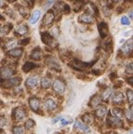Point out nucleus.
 <instances>
[{
	"mask_svg": "<svg viewBox=\"0 0 133 134\" xmlns=\"http://www.w3.org/2000/svg\"><path fill=\"white\" fill-rule=\"evenodd\" d=\"M20 83V79L18 77L11 78L8 80H2L0 81V86L4 87V88H10V87L18 86Z\"/></svg>",
	"mask_w": 133,
	"mask_h": 134,
	"instance_id": "1",
	"label": "nucleus"
},
{
	"mask_svg": "<svg viewBox=\"0 0 133 134\" xmlns=\"http://www.w3.org/2000/svg\"><path fill=\"white\" fill-rule=\"evenodd\" d=\"M107 124L112 128H122L123 127V122L121 119L112 115H108L107 118Z\"/></svg>",
	"mask_w": 133,
	"mask_h": 134,
	"instance_id": "2",
	"label": "nucleus"
},
{
	"mask_svg": "<svg viewBox=\"0 0 133 134\" xmlns=\"http://www.w3.org/2000/svg\"><path fill=\"white\" fill-rule=\"evenodd\" d=\"M53 88L55 90L56 93H63L65 92V89H66V86H65L64 82L61 81L60 80H56L53 83Z\"/></svg>",
	"mask_w": 133,
	"mask_h": 134,
	"instance_id": "3",
	"label": "nucleus"
},
{
	"mask_svg": "<svg viewBox=\"0 0 133 134\" xmlns=\"http://www.w3.org/2000/svg\"><path fill=\"white\" fill-rule=\"evenodd\" d=\"M13 116H14V118H15L17 121H20L22 120L26 116V113H25V110L22 109L21 107H17V108L14 110L13 112Z\"/></svg>",
	"mask_w": 133,
	"mask_h": 134,
	"instance_id": "4",
	"label": "nucleus"
},
{
	"mask_svg": "<svg viewBox=\"0 0 133 134\" xmlns=\"http://www.w3.org/2000/svg\"><path fill=\"white\" fill-rule=\"evenodd\" d=\"M14 74V71L8 67H3L0 69V76L4 79H9Z\"/></svg>",
	"mask_w": 133,
	"mask_h": 134,
	"instance_id": "5",
	"label": "nucleus"
},
{
	"mask_svg": "<svg viewBox=\"0 0 133 134\" xmlns=\"http://www.w3.org/2000/svg\"><path fill=\"white\" fill-rule=\"evenodd\" d=\"M42 41H43L45 44H47V46H53L54 43H55L54 38L52 37L49 34H47V32L42 34Z\"/></svg>",
	"mask_w": 133,
	"mask_h": 134,
	"instance_id": "6",
	"label": "nucleus"
},
{
	"mask_svg": "<svg viewBox=\"0 0 133 134\" xmlns=\"http://www.w3.org/2000/svg\"><path fill=\"white\" fill-rule=\"evenodd\" d=\"M101 101H102V96H100L99 94H96L93 97H92L90 103H89V105L91 107H97L101 104Z\"/></svg>",
	"mask_w": 133,
	"mask_h": 134,
	"instance_id": "7",
	"label": "nucleus"
},
{
	"mask_svg": "<svg viewBox=\"0 0 133 134\" xmlns=\"http://www.w3.org/2000/svg\"><path fill=\"white\" fill-rule=\"evenodd\" d=\"M54 18H55V15L53 14V12H51V11L47 12L45 15V17H43V24H45V25H50V24L53 22Z\"/></svg>",
	"mask_w": 133,
	"mask_h": 134,
	"instance_id": "8",
	"label": "nucleus"
},
{
	"mask_svg": "<svg viewBox=\"0 0 133 134\" xmlns=\"http://www.w3.org/2000/svg\"><path fill=\"white\" fill-rule=\"evenodd\" d=\"M106 113H107V108L104 105H99V107L95 111V116L99 118H102L106 116Z\"/></svg>",
	"mask_w": 133,
	"mask_h": 134,
	"instance_id": "9",
	"label": "nucleus"
},
{
	"mask_svg": "<svg viewBox=\"0 0 133 134\" xmlns=\"http://www.w3.org/2000/svg\"><path fill=\"white\" fill-rule=\"evenodd\" d=\"M74 128L75 129H79V130H82V131H84V132H90L91 130H90V128H89L88 126H86L85 124H83V123L81 122V121H80V120H77L76 122H75V124H74Z\"/></svg>",
	"mask_w": 133,
	"mask_h": 134,
	"instance_id": "10",
	"label": "nucleus"
},
{
	"mask_svg": "<svg viewBox=\"0 0 133 134\" xmlns=\"http://www.w3.org/2000/svg\"><path fill=\"white\" fill-rule=\"evenodd\" d=\"M79 20H80V21L85 22V23H92L93 21V18H92V16L90 13L82 14L81 16L79 18Z\"/></svg>",
	"mask_w": 133,
	"mask_h": 134,
	"instance_id": "11",
	"label": "nucleus"
},
{
	"mask_svg": "<svg viewBox=\"0 0 133 134\" xmlns=\"http://www.w3.org/2000/svg\"><path fill=\"white\" fill-rule=\"evenodd\" d=\"M45 107H46V109L51 111V110H54V109L57 108V104H56V102L52 98H48L45 100Z\"/></svg>",
	"mask_w": 133,
	"mask_h": 134,
	"instance_id": "12",
	"label": "nucleus"
},
{
	"mask_svg": "<svg viewBox=\"0 0 133 134\" xmlns=\"http://www.w3.org/2000/svg\"><path fill=\"white\" fill-rule=\"evenodd\" d=\"M38 84V78L33 76V77H31L26 81V86L29 87V88H34L36 87Z\"/></svg>",
	"mask_w": 133,
	"mask_h": 134,
	"instance_id": "13",
	"label": "nucleus"
},
{
	"mask_svg": "<svg viewBox=\"0 0 133 134\" xmlns=\"http://www.w3.org/2000/svg\"><path fill=\"white\" fill-rule=\"evenodd\" d=\"M133 50V41L132 40H129L127 43H125L122 47V51L124 54H129Z\"/></svg>",
	"mask_w": 133,
	"mask_h": 134,
	"instance_id": "14",
	"label": "nucleus"
},
{
	"mask_svg": "<svg viewBox=\"0 0 133 134\" xmlns=\"http://www.w3.org/2000/svg\"><path fill=\"white\" fill-rule=\"evenodd\" d=\"M46 63H47V65L49 66V67L51 68V69H60V67H59V65H58V63L57 62V60H56L55 58H53V57H49L48 59L46 60Z\"/></svg>",
	"mask_w": 133,
	"mask_h": 134,
	"instance_id": "15",
	"label": "nucleus"
},
{
	"mask_svg": "<svg viewBox=\"0 0 133 134\" xmlns=\"http://www.w3.org/2000/svg\"><path fill=\"white\" fill-rule=\"evenodd\" d=\"M29 104H30V107L32 109L33 111H38L40 107V102L37 98H31L29 101Z\"/></svg>",
	"mask_w": 133,
	"mask_h": 134,
	"instance_id": "16",
	"label": "nucleus"
},
{
	"mask_svg": "<svg viewBox=\"0 0 133 134\" xmlns=\"http://www.w3.org/2000/svg\"><path fill=\"white\" fill-rule=\"evenodd\" d=\"M99 31H100V34L102 37H106L108 34V28L106 23L104 22H102V23L99 24Z\"/></svg>",
	"mask_w": 133,
	"mask_h": 134,
	"instance_id": "17",
	"label": "nucleus"
},
{
	"mask_svg": "<svg viewBox=\"0 0 133 134\" xmlns=\"http://www.w3.org/2000/svg\"><path fill=\"white\" fill-rule=\"evenodd\" d=\"M112 101L114 104H120L124 101V95L121 93H115L112 97Z\"/></svg>",
	"mask_w": 133,
	"mask_h": 134,
	"instance_id": "18",
	"label": "nucleus"
},
{
	"mask_svg": "<svg viewBox=\"0 0 133 134\" xmlns=\"http://www.w3.org/2000/svg\"><path fill=\"white\" fill-rule=\"evenodd\" d=\"M40 16H41V11H40V10H35V11L32 13V15H31V20H30V23L35 24L36 22L38 21V20H39Z\"/></svg>",
	"mask_w": 133,
	"mask_h": 134,
	"instance_id": "19",
	"label": "nucleus"
},
{
	"mask_svg": "<svg viewBox=\"0 0 133 134\" xmlns=\"http://www.w3.org/2000/svg\"><path fill=\"white\" fill-rule=\"evenodd\" d=\"M31 57L33 59H35V60H39V59H41L42 57V51L40 48H35V49H33L32 52H31Z\"/></svg>",
	"mask_w": 133,
	"mask_h": 134,
	"instance_id": "20",
	"label": "nucleus"
},
{
	"mask_svg": "<svg viewBox=\"0 0 133 134\" xmlns=\"http://www.w3.org/2000/svg\"><path fill=\"white\" fill-rule=\"evenodd\" d=\"M16 32H18L20 35H24V34H26L28 32V29L25 25L20 24V25H19L18 27L16 28Z\"/></svg>",
	"mask_w": 133,
	"mask_h": 134,
	"instance_id": "21",
	"label": "nucleus"
},
{
	"mask_svg": "<svg viewBox=\"0 0 133 134\" xmlns=\"http://www.w3.org/2000/svg\"><path fill=\"white\" fill-rule=\"evenodd\" d=\"M22 52L23 51H22V49H20V48H13V49H11L8 52V54H9L10 55H12V57H19L22 55Z\"/></svg>",
	"mask_w": 133,
	"mask_h": 134,
	"instance_id": "22",
	"label": "nucleus"
},
{
	"mask_svg": "<svg viewBox=\"0 0 133 134\" xmlns=\"http://www.w3.org/2000/svg\"><path fill=\"white\" fill-rule=\"evenodd\" d=\"M35 67H36L35 64L31 63V62H26L23 67H22V69H23V71H25V72H29L30 70L33 69Z\"/></svg>",
	"mask_w": 133,
	"mask_h": 134,
	"instance_id": "23",
	"label": "nucleus"
},
{
	"mask_svg": "<svg viewBox=\"0 0 133 134\" xmlns=\"http://www.w3.org/2000/svg\"><path fill=\"white\" fill-rule=\"evenodd\" d=\"M111 93H112V89L111 88H106L102 93V99L104 101H106L108 98H109V96L111 95Z\"/></svg>",
	"mask_w": 133,
	"mask_h": 134,
	"instance_id": "24",
	"label": "nucleus"
},
{
	"mask_svg": "<svg viewBox=\"0 0 133 134\" xmlns=\"http://www.w3.org/2000/svg\"><path fill=\"white\" fill-rule=\"evenodd\" d=\"M41 84L43 88L47 89L51 86V81H50L48 78H43V79L41 80Z\"/></svg>",
	"mask_w": 133,
	"mask_h": 134,
	"instance_id": "25",
	"label": "nucleus"
},
{
	"mask_svg": "<svg viewBox=\"0 0 133 134\" xmlns=\"http://www.w3.org/2000/svg\"><path fill=\"white\" fill-rule=\"evenodd\" d=\"M125 116L129 122L133 123V111L131 109H126L125 110Z\"/></svg>",
	"mask_w": 133,
	"mask_h": 134,
	"instance_id": "26",
	"label": "nucleus"
},
{
	"mask_svg": "<svg viewBox=\"0 0 133 134\" xmlns=\"http://www.w3.org/2000/svg\"><path fill=\"white\" fill-rule=\"evenodd\" d=\"M113 114H114V116H117V118H121L122 116H124V111L122 110V109L117 107V108H114L113 109Z\"/></svg>",
	"mask_w": 133,
	"mask_h": 134,
	"instance_id": "27",
	"label": "nucleus"
},
{
	"mask_svg": "<svg viewBox=\"0 0 133 134\" xmlns=\"http://www.w3.org/2000/svg\"><path fill=\"white\" fill-rule=\"evenodd\" d=\"M92 116H91L90 114H85L82 116V120L85 121L86 123H88V124H91V123H92Z\"/></svg>",
	"mask_w": 133,
	"mask_h": 134,
	"instance_id": "28",
	"label": "nucleus"
},
{
	"mask_svg": "<svg viewBox=\"0 0 133 134\" xmlns=\"http://www.w3.org/2000/svg\"><path fill=\"white\" fill-rule=\"evenodd\" d=\"M16 44H17V41H15V40L11 39V40H9V41H8V43H7L6 47L8 48V49H10V48L15 47Z\"/></svg>",
	"mask_w": 133,
	"mask_h": 134,
	"instance_id": "29",
	"label": "nucleus"
},
{
	"mask_svg": "<svg viewBox=\"0 0 133 134\" xmlns=\"http://www.w3.org/2000/svg\"><path fill=\"white\" fill-rule=\"evenodd\" d=\"M126 72L128 73V74H131V75H133V62H131V63H129L127 66H126Z\"/></svg>",
	"mask_w": 133,
	"mask_h": 134,
	"instance_id": "30",
	"label": "nucleus"
},
{
	"mask_svg": "<svg viewBox=\"0 0 133 134\" xmlns=\"http://www.w3.org/2000/svg\"><path fill=\"white\" fill-rule=\"evenodd\" d=\"M10 31V28H8V25L5 26V27L0 28V34L1 35H6L7 34H8Z\"/></svg>",
	"mask_w": 133,
	"mask_h": 134,
	"instance_id": "31",
	"label": "nucleus"
},
{
	"mask_svg": "<svg viewBox=\"0 0 133 134\" xmlns=\"http://www.w3.org/2000/svg\"><path fill=\"white\" fill-rule=\"evenodd\" d=\"M34 124H35V123H34V121H33L32 119H28L25 123V129L30 130V129H31L33 126H34Z\"/></svg>",
	"mask_w": 133,
	"mask_h": 134,
	"instance_id": "32",
	"label": "nucleus"
},
{
	"mask_svg": "<svg viewBox=\"0 0 133 134\" xmlns=\"http://www.w3.org/2000/svg\"><path fill=\"white\" fill-rule=\"evenodd\" d=\"M13 133L14 134H23L24 130L22 127H15L13 129Z\"/></svg>",
	"mask_w": 133,
	"mask_h": 134,
	"instance_id": "33",
	"label": "nucleus"
},
{
	"mask_svg": "<svg viewBox=\"0 0 133 134\" xmlns=\"http://www.w3.org/2000/svg\"><path fill=\"white\" fill-rule=\"evenodd\" d=\"M127 97L129 103H133V91L128 90L127 91Z\"/></svg>",
	"mask_w": 133,
	"mask_h": 134,
	"instance_id": "34",
	"label": "nucleus"
},
{
	"mask_svg": "<svg viewBox=\"0 0 133 134\" xmlns=\"http://www.w3.org/2000/svg\"><path fill=\"white\" fill-rule=\"evenodd\" d=\"M121 23L123 25H129L130 24V20H129V19L127 16H124L121 18Z\"/></svg>",
	"mask_w": 133,
	"mask_h": 134,
	"instance_id": "35",
	"label": "nucleus"
},
{
	"mask_svg": "<svg viewBox=\"0 0 133 134\" xmlns=\"http://www.w3.org/2000/svg\"><path fill=\"white\" fill-rule=\"evenodd\" d=\"M55 1H56V0H47L46 3H45V9H48V8L54 4V2H55Z\"/></svg>",
	"mask_w": 133,
	"mask_h": 134,
	"instance_id": "36",
	"label": "nucleus"
},
{
	"mask_svg": "<svg viewBox=\"0 0 133 134\" xmlns=\"http://www.w3.org/2000/svg\"><path fill=\"white\" fill-rule=\"evenodd\" d=\"M19 11H20V13L21 14L22 16H26L28 13V10L25 9L23 7H20V8H19Z\"/></svg>",
	"mask_w": 133,
	"mask_h": 134,
	"instance_id": "37",
	"label": "nucleus"
},
{
	"mask_svg": "<svg viewBox=\"0 0 133 134\" xmlns=\"http://www.w3.org/2000/svg\"><path fill=\"white\" fill-rule=\"evenodd\" d=\"M6 125V118L4 116H0V127L2 128Z\"/></svg>",
	"mask_w": 133,
	"mask_h": 134,
	"instance_id": "38",
	"label": "nucleus"
},
{
	"mask_svg": "<svg viewBox=\"0 0 133 134\" xmlns=\"http://www.w3.org/2000/svg\"><path fill=\"white\" fill-rule=\"evenodd\" d=\"M71 121H69L66 118H61L60 119V123L62 126H64V125H66V124H69V123H70Z\"/></svg>",
	"mask_w": 133,
	"mask_h": 134,
	"instance_id": "39",
	"label": "nucleus"
},
{
	"mask_svg": "<svg viewBox=\"0 0 133 134\" xmlns=\"http://www.w3.org/2000/svg\"><path fill=\"white\" fill-rule=\"evenodd\" d=\"M29 41H30V39H25V40H23V41L21 42V43H22V44H27V43H29Z\"/></svg>",
	"mask_w": 133,
	"mask_h": 134,
	"instance_id": "40",
	"label": "nucleus"
},
{
	"mask_svg": "<svg viewBox=\"0 0 133 134\" xmlns=\"http://www.w3.org/2000/svg\"><path fill=\"white\" fill-rule=\"evenodd\" d=\"M129 17H130L131 20H133V9L131 10L130 12H129Z\"/></svg>",
	"mask_w": 133,
	"mask_h": 134,
	"instance_id": "41",
	"label": "nucleus"
},
{
	"mask_svg": "<svg viewBox=\"0 0 133 134\" xmlns=\"http://www.w3.org/2000/svg\"><path fill=\"white\" fill-rule=\"evenodd\" d=\"M129 82L130 83V84L133 85V78H130V79H129Z\"/></svg>",
	"mask_w": 133,
	"mask_h": 134,
	"instance_id": "42",
	"label": "nucleus"
},
{
	"mask_svg": "<svg viewBox=\"0 0 133 134\" xmlns=\"http://www.w3.org/2000/svg\"><path fill=\"white\" fill-rule=\"evenodd\" d=\"M59 119H60V118H59V116H58V118H55V119L53 120V123H56L57 120H59Z\"/></svg>",
	"mask_w": 133,
	"mask_h": 134,
	"instance_id": "43",
	"label": "nucleus"
},
{
	"mask_svg": "<svg viewBox=\"0 0 133 134\" xmlns=\"http://www.w3.org/2000/svg\"><path fill=\"white\" fill-rule=\"evenodd\" d=\"M0 134H5V132L3 131V130H0Z\"/></svg>",
	"mask_w": 133,
	"mask_h": 134,
	"instance_id": "44",
	"label": "nucleus"
},
{
	"mask_svg": "<svg viewBox=\"0 0 133 134\" xmlns=\"http://www.w3.org/2000/svg\"><path fill=\"white\" fill-rule=\"evenodd\" d=\"M8 1H9V2H15L16 0H8Z\"/></svg>",
	"mask_w": 133,
	"mask_h": 134,
	"instance_id": "45",
	"label": "nucleus"
},
{
	"mask_svg": "<svg viewBox=\"0 0 133 134\" xmlns=\"http://www.w3.org/2000/svg\"><path fill=\"white\" fill-rule=\"evenodd\" d=\"M113 1H115V2H118V1H120V0H113Z\"/></svg>",
	"mask_w": 133,
	"mask_h": 134,
	"instance_id": "46",
	"label": "nucleus"
},
{
	"mask_svg": "<svg viewBox=\"0 0 133 134\" xmlns=\"http://www.w3.org/2000/svg\"><path fill=\"white\" fill-rule=\"evenodd\" d=\"M130 109H131V110H132V111H133V105H131V108H130Z\"/></svg>",
	"mask_w": 133,
	"mask_h": 134,
	"instance_id": "47",
	"label": "nucleus"
},
{
	"mask_svg": "<svg viewBox=\"0 0 133 134\" xmlns=\"http://www.w3.org/2000/svg\"><path fill=\"white\" fill-rule=\"evenodd\" d=\"M131 132H132V133H133V130H131Z\"/></svg>",
	"mask_w": 133,
	"mask_h": 134,
	"instance_id": "48",
	"label": "nucleus"
}]
</instances>
